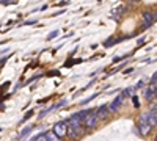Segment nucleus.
I'll list each match as a JSON object with an SVG mask.
<instances>
[{
	"instance_id": "5701e85b",
	"label": "nucleus",
	"mask_w": 157,
	"mask_h": 141,
	"mask_svg": "<svg viewBox=\"0 0 157 141\" xmlns=\"http://www.w3.org/2000/svg\"><path fill=\"white\" fill-rule=\"evenodd\" d=\"M143 83H145V82H143V80H140V82L137 83V88H141V86H143Z\"/></svg>"
},
{
	"instance_id": "6ab92c4d",
	"label": "nucleus",
	"mask_w": 157,
	"mask_h": 141,
	"mask_svg": "<svg viewBox=\"0 0 157 141\" xmlns=\"http://www.w3.org/2000/svg\"><path fill=\"white\" fill-rule=\"evenodd\" d=\"M151 82H152V83H155V82H157V72H155V74L151 77Z\"/></svg>"
},
{
	"instance_id": "a211bd4d",
	"label": "nucleus",
	"mask_w": 157,
	"mask_h": 141,
	"mask_svg": "<svg viewBox=\"0 0 157 141\" xmlns=\"http://www.w3.org/2000/svg\"><path fill=\"white\" fill-rule=\"evenodd\" d=\"M6 61H8V57H5V58H2V60H0V68H2V66L5 65Z\"/></svg>"
},
{
	"instance_id": "0eeeda50",
	"label": "nucleus",
	"mask_w": 157,
	"mask_h": 141,
	"mask_svg": "<svg viewBox=\"0 0 157 141\" xmlns=\"http://www.w3.org/2000/svg\"><path fill=\"white\" fill-rule=\"evenodd\" d=\"M109 107L107 105H102V107H98V110H96V113H98V116H99V119L102 121V119H105L107 118V114H109Z\"/></svg>"
},
{
	"instance_id": "1a4fd4ad",
	"label": "nucleus",
	"mask_w": 157,
	"mask_h": 141,
	"mask_svg": "<svg viewBox=\"0 0 157 141\" xmlns=\"http://www.w3.org/2000/svg\"><path fill=\"white\" fill-rule=\"evenodd\" d=\"M138 129H140V135H148L152 130V125L151 124H138Z\"/></svg>"
},
{
	"instance_id": "39448f33",
	"label": "nucleus",
	"mask_w": 157,
	"mask_h": 141,
	"mask_svg": "<svg viewBox=\"0 0 157 141\" xmlns=\"http://www.w3.org/2000/svg\"><path fill=\"white\" fill-rule=\"evenodd\" d=\"M91 111H93V110H90V108H86V110H82V111H77V113H74L72 114V119H75V121H78V122H85V119L88 118V114L91 113Z\"/></svg>"
},
{
	"instance_id": "4be33fe9",
	"label": "nucleus",
	"mask_w": 157,
	"mask_h": 141,
	"mask_svg": "<svg viewBox=\"0 0 157 141\" xmlns=\"http://www.w3.org/2000/svg\"><path fill=\"white\" fill-rule=\"evenodd\" d=\"M36 20H27V22H25V25H33Z\"/></svg>"
},
{
	"instance_id": "ddd939ff",
	"label": "nucleus",
	"mask_w": 157,
	"mask_h": 141,
	"mask_svg": "<svg viewBox=\"0 0 157 141\" xmlns=\"http://www.w3.org/2000/svg\"><path fill=\"white\" fill-rule=\"evenodd\" d=\"M58 33H60V32H57V30H55V32H52V33H50V35L47 36V41H52V39H55V38L58 36Z\"/></svg>"
},
{
	"instance_id": "dca6fc26",
	"label": "nucleus",
	"mask_w": 157,
	"mask_h": 141,
	"mask_svg": "<svg viewBox=\"0 0 157 141\" xmlns=\"http://www.w3.org/2000/svg\"><path fill=\"white\" fill-rule=\"evenodd\" d=\"M32 116H33V110H30V111H29L27 114H25V116H24V119H22V122H25V121H27V119H30Z\"/></svg>"
},
{
	"instance_id": "2eb2a0df",
	"label": "nucleus",
	"mask_w": 157,
	"mask_h": 141,
	"mask_svg": "<svg viewBox=\"0 0 157 141\" xmlns=\"http://www.w3.org/2000/svg\"><path fill=\"white\" fill-rule=\"evenodd\" d=\"M96 96H98V94H93V96H90L88 99H85V100H82V105H86V104H88V102H91V100H93V99H94Z\"/></svg>"
},
{
	"instance_id": "7ed1b4c3",
	"label": "nucleus",
	"mask_w": 157,
	"mask_h": 141,
	"mask_svg": "<svg viewBox=\"0 0 157 141\" xmlns=\"http://www.w3.org/2000/svg\"><path fill=\"white\" fill-rule=\"evenodd\" d=\"M61 138H58L54 132H44V133H39L36 135L32 141H60Z\"/></svg>"
},
{
	"instance_id": "a878e982",
	"label": "nucleus",
	"mask_w": 157,
	"mask_h": 141,
	"mask_svg": "<svg viewBox=\"0 0 157 141\" xmlns=\"http://www.w3.org/2000/svg\"><path fill=\"white\" fill-rule=\"evenodd\" d=\"M155 99H157V93H155Z\"/></svg>"
},
{
	"instance_id": "bb28decb",
	"label": "nucleus",
	"mask_w": 157,
	"mask_h": 141,
	"mask_svg": "<svg viewBox=\"0 0 157 141\" xmlns=\"http://www.w3.org/2000/svg\"><path fill=\"white\" fill-rule=\"evenodd\" d=\"M155 139H157V138H155Z\"/></svg>"
},
{
	"instance_id": "aec40b11",
	"label": "nucleus",
	"mask_w": 157,
	"mask_h": 141,
	"mask_svg": "<svg viewBox=\"0 0 157 141\" xmlns=\"http://www.w3.org/2000/svg\"><path fill=\"white\" fill-rule=\"evenodd\" d=\"M132 71H134L132 68H127V69L124 71V74H132Z\"/></svg>"
},
{
	"instance_id": "423d86ee",
	"label": "nucleus",
	"mask_w": 157,
	"mask_h": 141,
	"mask_svg": "<svg viewBox=\"0 0 157 141\" xmlns=\"http://www.w3.org/2000/svg\"><path fill=\"white\" fill-rule=\"evenodd\" d=\"M123 99H124L123 94L116 96V97L113 99V102L109 105V110H110V111H118V110H120V107H121V104H123Z\"/></svg>"
},
{
	"instance_id": "f8f14e48",
	"label": "nucleus",
	"mask_w": 157,
	"mask_h": 141,
	"mask_svg": "<svg viewBox=\"0 0 157 141\" xmlns=\"http://www.w3.org/2000/svg\"><path fill=\"white\" fill-rule=\"evenodd\" d=\"M132 93H134V89H132V88H127V89H124L121 94H123L124 97H132Z\"/></svg>"
},
{
	"instance_id": "4468645a",
	"label": "nucleus",
	"mask_w": 157,
	"mask_h": 141,
	"mask_svg": "<svg viewBox=\"0 0 157 141\" xmlns=\"http://www.w3.org/2000/svg\"><path fill=\"white\" fill-rule=\"evenodd\" d=\"M132 102H134V107H135V108H138V107H140V100H138V97H137V96H132Z\"/></svg>"
},
{
	"instance_id": "b1692460",
	"label": "nucleus",
	"mask_w": 157,
	"mask_h": 141,
	"mask_svg": "<svg viewBox=\"0 0 157 141\" xmlns=\"http://www.w3.org/2000/svg\"><path fill=\"white\" fill-rule=\"evenodd\" d=\"M143 43H145V39H143V38H141V39L138 41V47H140V46H143Z\"/></svg>"
},
{
	"instance_id": "f3484780",
	"label": "nucleus",
	"mask_w": 157,
	"mask_h": 141,
	"mask_svg": "<svg viewBox=\"0 0 157 141\" xmlns=\"http://www.w3.org/2000/svg\"><path fill=\"white\" fill-rule=\"evenodd\" d=\"M124 58H127V57H115V58H113V63H120V61L124 60Z\"/></svg>"
},
{
	"instance_id": "20e7f679",
	"label": "nucleus",
	"mask_w": 157,
	"mask_h": 141,
	"mask_svg": "<svg viewBox=\"0 0 157 141\" xmlns=\"http://www.w3.org/2000/svg\"><path fill=\"white\" fill-rule=\"evenodd\" d=\"M143 20H145L143 22V28H148L155 22V14L151 13V11H145L143 13Z\"/></svg>"
},
{
	"instance_id": "f03ea898",
	"label": "nucleus",
	"mask_w": 157,
	"mask_h": 141,
	"mask_svg": "<svg viewBox=\"0 0 157 141\" xmlns=\"http://www.w3.org/2000/svg\"><path fill=\"white\" fill-rule=\"evenodd\" d=\"M52 132H54L58 138H64V136H66L68 135V122L66 121H61V122H57L55 125H54V130H52Z\"/></svg>"
},
{
	"instance_id": "f257e3e1",
	"label": "nucleus",
	"mask_w": 157,
	"mask_h": 141,
	"mask_svg": "<svg viewBox=\"0 0 157 141\" xmlns=\"http://www.w3.org/2000/svg\"><path fill=\"white\" fill-rule=\"evenodd\" d=\"M101 119H99V116H98V113H96V110H93L90 114H88V118L85 119V122H83V127L85 129H94V127L98 125V122H99Z\"/></svg>"
},
{
	"instance_id": "412c9836",
	"label": "nucleus",
	"mask_w": 157,
	"mask_h": 141,
	"mask_svg": "<svg viewBox=\"0 0 157 141\" xmlns=\"http://www.w3.org/2000/svg\"><path fill=\"white\" fill-rule=\"evenodd\" d=\"M8 86H10V82H5V83H3V86H2V89H6Z\"/></svg>"
},
{
	"instance_id": "9b49d317",
	"label": "nucleus",
	"mask_w": 157,
	"mask_h": 141,
	"mask_svg": "<svg viewBox=\"0 0 157 141\" xmlns=\"http://www.w3.org/2000/svg\"><path fill=\"white\" fill-rule=\"evenodd\" d=\"M113 44H116V39H115V38H113V36H110V38H109V39H107L105 43H104V46H105V47H112Z\"/></svg>"
},
{
	"instance_id": "393cba45",
	"label": "nucleus",
	"mask_w": 157,
	"mask_h": 141,
	"mask_svg": "<svg viewBox=\"0 0 157 141\" xmlns=\"http://www.w3.org/2000/svg\"><path fill=\"white\" fill-rule=\"evenodd\" d=\"M155 89H157V82H155Z\"/></svg>"
},
{
	"instance_id": "6e6552de",
	"label": "nucleus",
	"mask_w": 157,
	"mask_h": 141,
	"mask_svg": "<svg viewBox=\"0 0 157 141\" xmlns=\"http://www.w3.org/2000/svg\"><path fill=\"white\" fill-rule=\"evenodd\" d=\"M155 93H157V89H155V85H151L145 89V97L146 100H151L152 97H155Z\"/></svg>"
},
{
	"instance_id": "9d476101",
	"label": "nucleus",
	"mask_w": 157,
	"mask_h": 141,
	"mask_svg": "<svg viewBox=\"0 0 157 141\" xmlns=\"http://www.w3.org/2000/svg\"><path fill=\"white\" fill-rule=\"evenodd\" d=\"M32 130H33V125H29V127H25V129H24V130L21 132V135H19L17 138H19V139H22V138H25V136H27V135H29V133H30Z\"/></svg>"
}]
</instances>
